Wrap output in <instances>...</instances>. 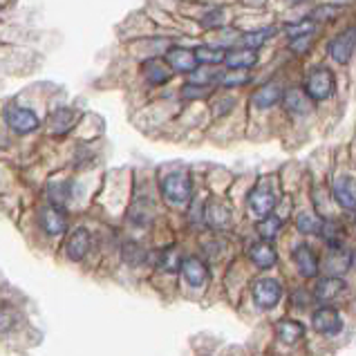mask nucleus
I'll list each match as a JSON object with an SVG mask.
<instances>
[{"instance_id":"obj_1","label":"nucleus","mask_w":356,"mask_h":356,"mask_svg":"<svg viewBox=\"0 0 356 356\" xmlns=\"http://www.w3.org/2000/svg\"><path fill=\"white\" fill-rule=\"evenodd\" d=\"M161 195L170 207H186L193 197V184L188 172L175 170L161 179Z\"/></svg>"},{"instance_id":"obj_2","label":"nucleus","mask_w":356,"mask_h":356,"mask_svg":"<svg viewBox=\"0 0 356 356\" xmlns=\"http://www.w3.org/2000/svg\"><path fill=\"white\" fill-rule=\"evenodd\" d=\"M305 92L314 101H327L337 92V79H334L332 70L325 65L312 67L307 72V79H305Z\"/></svg>"},{"instance_id":"obj_3","label":"nucleus","mask_w":356,"mask_h":356,"mask_svg":"<svg viewBox=\"0 0 356 356\" xmlns=\"http://www.w3.org/2000/svg\"><path fill=\"white\" fill-rule=\"evenodd\" d=\"M282 298V287L276 278H258L253 284V302L260 309H273Z\"/></svg>"},{"instance_id":"obj_4","label":"nucleus","mask_w":356,"mask_h":356,"mask_svg":"<svg viewBox=\"0 0 356 356\" xmlns=\"http://www.w3.org/2000/svg\"><path fill=\"white\" fill-rule=\"evenodd\" d=\"M5 119H7V126L12 128L16 135H29V132L38 130V126H40L38 115L34 113V110L23 108V106L7 108Z\"/></svg>"},{"instance_id":"obj_5","label":"nucleus","mask_w":356,"mask_h":356,"mask_svg":"<svg viewBox=\"0 0 356 356\" xmlns=\"http://www.w3.org/2000/svg\"><path fill=\"white\" fill-rule=\"evenodd\" d=\"M354 49H356V27H348L330 40L327 52L332 60H337L339 65H345V63H350Z\"/></svg>"},{"instance_id":"obj_6","label":"nucleus","mask_w":356,"mask_h":356,"mask_svg":"<svg viewBox=\"0 0 356 356\" xmlns=\"http://www.w3.org/2000/svg\"><path fill=\"white\" fill-rule=\"evenodd\" d=\"M38 225L43 227L47 236H60L67 229V213L56 204L45 207L38 213Z\"/></svg>"},{"instance_id":"obj_7","label":"nucleus","mask_w":356,"mask_h":356,"mask_svg":"<svg viewBox=\"0 0 356 356\" xmlns=\"http://www.w3.org/2000/svg\"><path fill=\"white\" fill-rule=\"evenodd\" d=\"M314 330L323 337H337L343 330V318L337 309L332 307H321L316 314H314Z\"/></svg>"},{"instance_id":"obj_8","label":"nucleus","mask_w":356,"mask_h":356,"mask_svg":"<svg viewBox=\"0 0 356 356\" xmlns=\"http://www.w3.org/2000/svg\"><path fill=\"white\" fill-rule=\"evenodd\" d=\"M166 63L172 67V72L193 74L197 70L200 60H197L195 52H191L186 47H170L166 52Z\"/></svg>"},{"instance_id":"obj_9","label":"nucleus","mask_w":356,"mask_h":356,"mask_svg":"<svg viewBox=\"0 0 356 356\" xmlns=\"http://www.w3.org/2000/svg\"><path fill=\"white\" fill-rule=\"evenodd\" d=\"M312 101L314 99L307 92H305V90L291 88V90L284 92L282 104H284V110H287L289 115H293V117H307L312 113V108H314Z\"/></svg>"},{"instance_id":"obj_10","label":"nucleus","mask_w":356,"mask_h":356,"mask_svg":"<svg viewBox=\"0 0 356 356\" xmlns=\"http://www.w3.org/2000/svg\"><path fill=\"white\" fill-rule=\"evenodd\" d=\"M90 249H92V236H90V231L76 229L65 244V256L72 262H81L90 253Z\"/></svg>"},{"instance_id":"obj_11","label":"nucleus","mask_w":356,"mask_h":356,"mask_svg":"<svg viewBox=\"0 0 356 356\" xmlns=\"http://www.w3.org/2000/svg\"><path fill=\"white\" fill-rule=\"evenodd\" d=\"M345 289H348L345 287V280H341L339 276H327L316 284V289H314V298L327 307L330 302L339 300L343 296Z\"/></svg>"},{"instance_id":"obj_12","label":"nucleus","mask_w":356,"mask_h":356,"mask_svg":"<svg viewBox=\"0 0 356 356\" xmlns=\"http://www.w3.org/2000/svg\"><path fill=\"white\" fill-rule=\"evenodd\" d=\"M141 74H144V79L150 86H166L172 76V67L166 63V60L148 58L141 63Z\"/></svg>"},{"instance_id":"obj_13","label":"nucleus","mask_w":356,"mask_h":356,"mask_svg":"<svg viewBox=\"0 0 356 356\" xmlns=\"http://www.w3.org/2000/svg\"><path fill=\"white\" fill-rule=\"evenodd\" d=\"M293 262H296L298 271L305 278H314L321 269V260L309 244H298V247L293 249Z\"/></svg>"},{"instance_id":"obj_14","label":"nucleus","mask_w":356,"mask_h":356,"mask_svg":"<svg viewBox=\"0 0 356 356\" xmlns=\"http://www.w3.org/2000/svg\"><path fill=\"white\" fill-rule=\"evenodd\" d=\"M334 197L348 211H356V179L343 175L334 181Z\"/></svg>"},{"instance_id":"obj_15","label":"nucleus","mask_w":356,"mask_h":356,"mask_svg":"<svg viewBox=\"0 0 356 356\" xmlns=\"http://www.w3.org/2000/svg\"><path fill=\"white\" fill-rule=\"evenodd\" d=\"M249 207L251 211L256 213V216L260 218H267L269 213L276 209V195L269 191V188H264V186H258V188H253L251 191V195H249Z\"/></svg>"},{"instance_id":"obj_16","label":"nucleus","mask_w":356,"mask_h":356,"mask_svg":"<svg viewBox=\"0 0 356 356\" xmlns=\"http://www.w3.org/2000/svg\"><path fill=\"white\" fill-rule=\"evenodd\" d=\"M280 99H284V90L276 83V81H271V83L258 88L256 92H253V106L258 110H267L271 106H276Z\"/></svg>"},{"instance_id":"obj_17","label":"nucleus","mask_w":356,"mask_h":356,"mask_svg":"<svg viewBox=\"0 0 356 356\" xmlns=\"http://www.w3.org/2000/svg\"><path fill=\"white\" fill-rule=\"evenodd\" d=\"M181 271H184L186 282L191 284V287H195V289L204 287V282L209 280V267L197 258H186Z\"/></svg>"},{"instance_id":"obj_18","label":"nucleus","mask_w":356,"mask_h":356,"mask_svg":"<svg viewBox=\"0 0 356 356\" xmlns=\"http://www.w3.org/2000/svg\"><path fill=\"white\" fill-rule=\"evenodd\" d=\"M79 121V113L72 108H58L49 115V130L54 135H65L70 128H74V124Z\"/></svg>"},{"instance_id":"obj_19","label":"nucleus","mask_w":356,"mask_h":356,"mask_svg":"<svg viewBox=\"0 0 356 356\" xmlns=\"http://www.w3.org/2000/svg\"><path fill=\"white\" fill-rule=\"evenodd\" d=\"M249 258L256 262L260 269H269V267H273V264L278 262V253H276V249H273L267 240H262V242L251 244Z\"/></svg>"},{"instance_id":"obj_20","label":"nucleus","mask_w":356,"mask_h":356,"mask_svg":"<svg viewBox=\"0 0 356 356\" xmlns=\"http://www.w3.org/2000/svg\"><path fill=\"white\" fill-rule=\"evenodd\" d=\"M325 271L330 273V276H343L345 271H348L350 267H352V253H348V251H343V247L341 249H332V253L327 258H325Z\"/></svg>"},{"instance_id":"obj_21","label":"nucleus","mask_w":356,"mask_h":356,"mask_svg":"<svg viewBox=\"0 0 356 356\" xmlns=\"http://www.w3.org/2000/svg\"><path fill=\"white\" fill-rule=\"evenodd\" d=\"M225 63L229 70H251L258 63V54H256V49H249V47L231 49V52H227Z\"/></svg>"},{"instance_id":"obj_22","label":"nucleus","mask_w":356,"mask_h":356,"mask_svg":"<svg viewBox=\"0 0 356 356\" xmlns=\"http://www.w3.org/2000/svg\"><path fill=\"white\" fill-rule=\"evenodd\" d=\"M207 213V222L211 225V229H227L231 222V211L222 204V202H211Z\"/></svg>"},{"instance_id":"obj_23","label":"nucleus","mask_w":356,"mask_h":356,"mask_svg":"<svg viewBox=\"0 0 356 356\" xmlns=\"http://www.w3.org/2000/svg\"><path fill=\"white\" fill-rule=\"evenodd\" d=\"M276 332H278V339L282 343H287V345H293V343H298L300 337L305 334V327L298 323V321H280L276 325Z\"/></svg>"},{"instance_id":"obj_24","label":"nucleus","mask_w":356,"mask_h":356,"mask_svg":"<svg viewBox=\"0 0 356 356\" xmlns=\"http://www.w3.org/2000/svg\"><path fill=\"white\" fill-rule=\"evenodd\" d=\"M195 56L202 65H220L227 60V52L222 47H213V45H200L195 49Z\"/></svg>"},{"instance_id":"obj_25","label":"nucleus","mask_w":356,"mask_h":356,"mask_svg":"<svg viewBox=\"0 0 356 356\" xmlns=\"http://www.w3.org/2000/svg\"><path fill=\"white\" fill-rule=\"evenodd\" d=\"M318 236L323 238V242L327 244L330 249L343 247V229H341V225H337V222H332V220L323 222V229H321Z\"/></svg>"},{"instance_id":"obj_26","label":"nucleus","mask_w":356,"mask_h":356,"mask_svg":"<svg viewBox=\"0 0 356 356\" xmlns=\"http://www.w3.org/2000/svg\"><path fill=\"white\" fill-rule=\"evenodd\" d=\"M273 34H276V29H273V27H269V29H258V32L244 34L242 36V43H244V47H249V49H260Z\"/></svg>"},{"instance_id":"obj_27","label":"nucleus","mask_w":356,"mask_h":356,"mask_svg":"<svg viewBox=\"0 0 356 356\" xmlns=\"http://www.w3.org/2000/svg\"><path fill=\"white\" fill-rule=\"evenodd\" d=\"M298 231L302 236H318L321 229H323V220H318L316 216H312V213H302L298 216Z\"/></svg>"},{"instance_id":"obj_28","label":"nucleus","mask_w":356,"mask_h":356,"mask_svg":"<svg viewBox=\"0 0 356 356\" xmlns=\"http://www.w3.org/2000/svg\"><path fill=\"white\" fill-rule=\"evenodd\" d=\"M121 258H124V262L130 264V267H137V264L144 262L146 253L137 242H126L124 247H121Z\"/></svg>"},{"instance_id":"obj_29","label":"nucleus","mask_w":356,"mask_h":356,"mask_svg":"<svg viewBox=\"0 0 356 356\" xmlns=\"http://www.w3.org/2000/svg\"><path fill=\"white\" fill-rule=\"evenodd\" d=\"M278 233H280V220H278V218L267 216V218H262V220L258 222V236H260L262 240L271 242L273 238L278 236Z\"/></svg>"},{"instance_id":"obj_30","label":"nucleus","mask_w":356,"mask_h":356,"mask_svg":"<svg viewBox=\"0 0 356 356\" xmlns=\"http://www.w3.org/2000/svg\"><path fill=\"white\" fill-rule=\"evenodd\" d=\"M159 267L164 269L166 273H175L179 267H184V262H181V256L175 249H166L164 253H161V258H159Z\"/></svg>"},{"instance_id":"obj_31","label":"nucleus","mask_w":356,"mask_h":356,"mask_svg":"<svg viewBox=\"0 0 356 356\" xmlns=\"http://www.w3.org/2000/svg\"><path fill=\"white\" fill-rule=\"evenodd\" d=\"M314 32V20H300V23H291L284 27V34H287L289 38H298V36H307Z\"/></svg>"},{"instance_id":"obj_32","label":"nucleus","mask_w":356,"mask_h":356,"mask_svg":"<svg viewBox=\"0 0 356 356\" xmlns=\"http://www.w3.org/2000/svg\"><path fill=\"white\" fill-rule=\"evenodd\" d=\"M225 18H227V14H225V9H220V7H213V9H209V12L202 16V25L204 27H222V23H225Z\"/></svg>"},{"instance_id":"obj_33","label":"nucleus","mask_w":356,"mask_h":356,"mask_svg":"<svg viewBox=\"0 0 356 356\" xmlns=\"http://www.w3.org/2000/svg\"><path fill=\"white\" fill-rule=\"evenodd\" d=\"M249 81V76L242 74V70H231L229 74H222L220 76V83L225 88H236V86H244Z\"/></svg>"},{"instance_id":"obj_34","label":"nucleus","mask_w":356,"mask_h":356,"mask_svg":"<svg viewBox=\"0 0 356 356\" xmlns=\"http://www.w3.org/2000/svg\"><path fill=\"white\" fill-rule=\"evenodd\" d=\"M337 16H339V7L323 5V7H318L316 12L312 14V20H318V23H330V20H334Z\"/></svg>"},{"instance_id":"obj_35","label":"nucleus","mask_w":356,"mask_h":356,"mask_svg":"<svg viewBox=\"0 0 356 356\" xmlns=\"http://www.w3.org/2000/svg\"><path fill=\"white\" fill-rule=\"evenodd\" d=\"M67 197H70L67 184H52V186H49V200H52V204L63 207L67 202Z\"/></svg>"},{"instance_id":"obj_36","label":"nucleus","mask_w":356,"mask_h":356,"mask_svg":"<svg viewBox=\"0 0 356 356\" xmlns=\"http://www.w3.org/2000/svg\"><path fill=\"white\" fill-rule=\"evenodd\" d=\"M309 47H312V34H307V36H298V38H291V40H289V49H291V52H296V54L309 52Z\"/></svg>"},{"instance_id":"obj_37","label":"nucleus","mask_w":356,"mask_h":356,"mask_svg":"<svg viewBox=\"0 0 356 356\" xmlns=\"http://www.w3.org/2000/svg\"><path fill=\"white\" fill-rule=\"evenodd\" d=\"M209 95V88L207 86H197V83H188L181 88V97L184 99H202Z\"/></svg>"},{"instance_id":"obj_38","label":"nucleus","mask_w":356,"mask_h":356,"mask_svg":"<svg viewBox=\"0 0 356 356\" xmlns=\"http://www.w3.org/2000/svg\"><path fill=\"white\" fill-rule=\"evenodd\" d=\"M291 3H300V0H291Z\"/></svg>"}]
</instances>
